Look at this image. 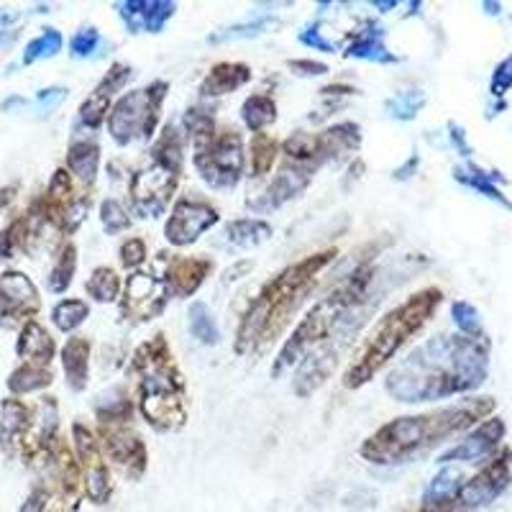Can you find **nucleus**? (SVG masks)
I'll return each mask as SVG.
<instances>
[{
  "label": "nucleus",
  "mask_w": 512,
  "mask_h": 512,
  "mask_svg": "<svg viewBox=\"0 0 512 512\" xmlns=\"http://www.w3.org/2000/svg\"><path fill=\"white\" fill-rule=\"evenodd\" d=\"M336 256L338 249L331 246V249L305 256L300 262H292L280 274H274L241 313L233 351L239 356H246L274 344L282 328L290 323L292 315L305 303V297L318 285L320 274L336 262Z\"/></svg>",
  "instance_id": "7ed1b4c3"
},
{
  "label": "nucleus",
  "mask_w": 512,
  "mask_h": 512,
  "mask_svg": "<svg viewBox=\"0 0 512 512\" xmlns=\"http://www.w3.org/2000/svg\"><path fill=\"white\" fill-rule=\"evenodd\" d=\"M441 303L443 292L438 287H425V290L410 295L405 303L392 308L384 318H379L374 331L369 333L367 344L361 346L356 359L344 372L346 390H359V387L372 382L395 359L397 351L408 344L415 333L423 331L425 323L433 318Z\"/></svg>",
  "instance_id": "423d86ee"
},
{
  "label": "nucleus",
  "mask_w": 512,
  "mask_h": 512,
  "mask_svg": "<svg viewBox=\"0 0 512 512\" xmlns=\"http://www.w3.org/2000/svg\"><path fill=\"white\" fill-rule=\"evenodd\" d=\"M251 269H254V262H241V264H233L231 269H226V272H223V282H236V280H241V277H244L246 272H251Z\"/></svg>",
  "instance_id": "e2e57ef3"
},
{
  "label": "nucleus",
  "mask_w": 512,
  "mask_h": 512,
  "mask_svg": "<svg viewBox=\"0 0 512 512\" xmlns=\"http://www.w3.org/2000/svg\"><path fill=\"white\" fill-rule=\"evenodd\" d=\"M131 77H134V70H131V64L116 62L111 67V70L105 72L103 80L98 82V88H95V90H100V93L111 95V98H113V95H116L118 90H121L128 80H131Z\"/></svg>",
  "instance_id": "3c124183"
},
{
  "label": "nucleus",
  "mask_w": 512,
  "mask_h": 512,
  "mask_svg": "<svg viewBox=\"0 0 512 512\" xmlns=\"http://www.w3.org/2000/svg\"><path fill=\"white\" fill-rule=\"evenodd\" d=\"M495 397H472L431 413L405 415L384 423L359 446V456L374 466L408 464L438 443L472 431L474 425L495 413Z\"/></svg>",
  "instance_id": "f03ea898"
},
{
  "label": "nucleus",
  "mask_w": 512,
  "mask_h": 512,
  "mask_svg": "<svg viewBox=\"0 0 512 512\" xmlns=\"http://www.w3.org/2000/svg\"><path fill=\"white\" fill-rule=\"evenodd\" d=\"M346 57L364 59V62L374 64H397L402 62L397 54H392L384 44V29L377 21H364L359 29L351 34V41L346 44Z\"/></svg>",
  "instance_id": "b1692460"
},
{
  "label": "nucleus",
  "mask_w": 512,
  "mask_h": 512,
  "mask_svg": "<svg viewBox=\"0 0 512 512\" xmlns=\"http://www.w3.org/2000/svg\"><path fill=\"white\" fill-rule=\"evenodd\" d=\"M169 290L164 277H157L152 272H131L123 285L118 310L121 318L128 323H149L159 318L169 303Z\"/></svg>",
  "instance_id": "4468645a"
},
{
  "label": "nucleus",
  "mask_w": 512,
  "mask_h": 512,
  "mask_svg": "<svg viewBox=\"0 0 512 512\" xmlns=\"http://www.w3.org/2000/svg\"><path fill=\"white\" fill-rule=\"evenodd\" d=\"M182 180V169L149 159L144 169L131 177L128 200L139 218H159L175 198L177 185Z\"/></svg>",
  "instance_id": "9b49d317"
},
{
  "label": "nucleus",
  "mask_w": 512,
  "mask_h": 512,
  "mask_svg": "<svg viewBox=\"0 0 512 512\" xmlns=\"http://www.w3.org/2000/svg\"><path fill=\"white\" fill-rule=\"evenodd\" d=\"M361 139H364V136H361V128L359 123L354 121L336 123V126L315 134V152H318L320 167L333 162V159L346 157V154H354L361 146Z\"/></svg>",
  "instance_id": "393cba45"
},
{
  "label": "nucleus",
  "mask_w": 512,
  "mask_h": 512,
  "mask_svg": "<svg viewBox=\"0 0 512 512\" xmlns=\"http://www.w3.org/2000/svg\"><path fill=\"white\" fill-rule=\"evenodd\" d=\"M64 169L75 177L82 185V190H88L98 180L100 169V146L98 141L90 139V136H80L70 144L67 149V159H64Z\"/></svg>",
  "instance_id": "cd10ccee"
},
{
  "label": "nucleus",
  "mask_w": 512,
  "mask_h": 512,
  "mask_svg": "<svg viewBox=\"0 0 512 512\" xmlns=\"http://www.w3.org/2000/svg\"><path fill=\"white\" fill-rule=\"evenodd\" d=\"M423 105H425L423 90H400V93H395L392 98H387L384 111H387V116L390 118H395V121H415Z\"/></svg>",
  "instance_id": "a18cd8bd"
},
{
  "label": "nucleus",
  "mask_w": 512,
  "mask_h": 512,
  "mask_svg": "<svg viewBox=\"0 0 512 512\" xmlns=\"http://www.w3.org/2000/svg\"><path fill=\"white\" fill-rule=\"evenodd\" d=\"M241 121L251 134H264V128L277 121V100L267 93H254L241 105Z\"/></svg>",
  "instance_id": "2f4dec72"
},
{
  "label": "nucleus",
  "mask_w": 512,
  "mask_h": 512,
  "mask_svg": "<svg viewBox=\"0 0 512 512\" xmlns=\"http://www.w3.org/2000/svg\"><path fill=\"white\" fill-rule=\"evenodd\" d=\"M98 443L105 461L128 482H139L149 466V451L139 433L128 425H98Z\"/></svg>",
  "instance_id": "ddd939ff"
},
{
  "label": "nucleus",
  "mask_w": 512,
  "mask_h": 512,
  "mask_svg": "<svg viewBox=\"0 0 512 512\" xmlns=\"http://www.w3.org/2000/svg\"><path fill=\"white\" fill-rule=\"evenodd\" d=\"M418 164H420L418 154H410L408 162L402 164V167H397L395 172H392V177H395V180H410V177H413L415 172H418Z\"/></svg>",
  "instance_id": "680f3d73"
},
{
  "label": "nucleus",
  "mask_w": 512,
  "mask_h": 512,
  "mask_svg": "<svg viewBox=\"0 0 512 512\" xmlns=\"http://www.w3.org/2000/svg\"><path fill=\"white\" fill-rule=\"evenodd\" d=\"M118 256H121V264L131 272H139L141 264L146 262V241L134 236V239H126L118 249Z\"/></svg>",
  "instance_id": "603ef678"
},
{
  "label": "nucleus",
  "mask_w": 512,
  "mask_h": 512,
  "mask_svg": "<svg viewBox=\"0 0 512 512\" xmlns=\"http://www.w3.org/2000/svg\"><path fill=\"white\" fill-rule=\"evenodd\" d=\"M36 200H39V208L49 226L62 233V236H72L90 213L88 190H77L75 177L64 167L54 169L47 192Z\"/></svg>",
  "instance_id": "9d476101"
},
{
  "label": "nucleus",
  "mask_w": 512,
  "mask_h": 512,
  "mask_svg": "<svg viewBox=\"0 0 512 512\" xmlns=\"http://www.w3.org/2000/svg\"><path fill=\"white\" fill-rule=\"evenodd\" d=\"M218 221H221V213L208 200L180 198L172 205V213L164 223V239L177 249H185V246L195 244Z\"/></svg>",
  "instance_id": "dca6fc26"
},
{
  "label": "nucleus",
  "mask_w": 512,
  "mask_h": 512,
  "mask_svg": "<svg viewBox=\"0 0 512 512\" xmlns=\"http://www.w3.org/2000/svg\"><path fill=\"white\" fill-rule=\"evenodd\" d=\"M85 290L95 303H116L121 300V274L113 267H98L85 282Z\"/></svg>",
  "instance_id": "ea45409f"
},
{
  "label": "nucleus",
  "mask_w": 512,
  "mask_h": 512,
  "mask_svg": "<svg viewBox=\"0 0 512 512\" xmlns=\"http://www.w3.org/2000/svg\"><path fill=\"white\" fill-rule=\"evenodd\" d=\"M185 144H187V136L185 131H182V126H177V123H167V126L162 128V134H159L157 141L152 144V149H149V157H152L154 162H162V164H169V167L182 169Z\"/></svg>",
  "instance_id": "7c9ffc66"
},
{
  "label": "nucleus",
  "mask_w": 512,
  "mask_h": 512,
  "mask_svg": "<svg viewBox=\"0 0 512 512\" xmlns=\"http://www.w3.org/2000/svg\"><path fill=\"white\" fill-rule=\"evenodd\" d=\"M47 469L52 472V482L57 487L59 497L70 507L80 505V500L85 497V492H82V472L80 461L75 456V448H72L70 441L57 438Z\"/></svg>",
  "instance_id": "412c9836"
},
{
  "label": "nucleus",
  "mask_w": 512,
  "mask_h": 512,
  "mask_svg": "<svg viewBox=\"0 0 512 512\" xmlns=\"http://www.w3.org/2000/svg\"><path fill=\"white\" fill-rule=\"evenodd\" d=\"M277 24V18L269 16V13H254L249 21L244 24H236L226 31H218V34H210L208 41L210 44H226V41H236V39H254V36L267 34V29Z\"/></svg>",
  "instance_id": "79ce46f5"
},
{
  "label": "nucleus",
  "mask_w": 512,
  "mask_h": 512,
  "mask_svg": "<svg viewBox=\"0 0 512 512\" xmlns=\"http://www.w3.org/2000/svg\"><path fill=\"white\" fill-rule=\"evenodd\" d=\"M52 497L54 489L47 487V484H39V487L31 489L29 497H26L18 512H49L52 510Z\"/></svg>",
  "instance_id": "6e6d98bb"
},
{
  "label": "nucleus",
  "mask_w": 512,
  "mask_h": 512,
  "mask_svg": "<svg viewBox=\"0 0 512 512\" xmlns=\"http://www.w3.org/2000/svg\"><path fill=\"white\" fill-rule=\"evenodd\" d=\"M187 328H190V336L203 346H216L221 341V328L216 323V315L203 300L192 303L190 310H187Z\"/></svg>",
  "instance_id": "e433bc0d"
},
{
  "label": "nucleus",
  "mask_w": 512,
  "mask_h": 512,
  "mask_svg": "<svg viewBox=\"0 0 512 512\" xmlns=\"http://www.w3.org/2000/svg\"><path fill=\"white\" fill-rule=\"evenodd\" d=\"M180 126L182 131H185L187 139H192V146H195V149L208 146L218 134L216 116H213V111H205V108H187Z\"/></svg>",
  "instance_id": "c9c22d12"
},
{
  "label": "nucleus",
  "mask_w": 512,
  "mask_h": 512,
  "mask_svg": "<svg viewBox=\"0 0 512 512\" xmlns=\"http://www.w3.org/2000/svg\"><path fill=\"white\" fill-rule=\"evenodd\" d=\"M512 88V54L502 59L500 64L492 72V82H489V95L497 100H502L507 95V90Z\"/></svg>",
  "instance_id": "5fc2aeb1"
},
{
  "label": "nucleus",
  "mask_w": 512,
  "mask_h": 512,
  "mask_svg": "<svg viewBox=\"0 0 512 512\" xmlns=\"http://www.w3.org/2000/svg\"><path fill=\"white\" fill-rule=\"evenodd\" d=\"M16 354L24 364H34V367H49L57 356V341L52 333L41 326L39 320H29L21 331H18Z\"/></svg>",
  "instance_id": "a878e982"
},
{
  "label": "nucleus",
  "mask_w": 512,
  "mask_h": 512,
  "mask_svg": "<svg viewBox=\"0 0 512 512\" xmlns=\"http://www.w3.org/2000/svg\"><path fill=\"white\" fill-rule=\"evenodd\" d=\"M67 93H70V90L64 88V85L44 88V90H39V93H36L34 105H36V108H39L41 113H49V111H54V108H57V105L62 103L64 98H67Z\"/></svg>",
  "instance_id": "13d9d810"
},
{
  "label": "nucleus",
  "mask_w": 512,
  "mask_h": 512,
  "mask_svg": "<svg viewBox=\"0 0 512 512\" xmlns=\"http://www.w3.org/2000/svg\"><path fill=\"white\" fill-rule=\"evenodd\" d=\"M287 70H292L300 77H320L328 75V64L315 62V59H290V62H287Z\"/></svg>",
  "instance_id": "bf43d9fd"
},
{
  "label": "nucleus",
  "mask_w": 512,
  "mask_h": 512,
  "mask_svg": "<svg viewBox=\"0 0 512 512\" xmlns=\"http://www.w3.org/2000/svg\"><path fill=\"white\" fill-rule=\"evenodd\" d=\"M454 180L464 187H472L479 195H484L492 203L502 205L505 210H512V200L507 195H502L500 185H507V177L500 172H492V169H484L474 162H466L454 167Z\"/></svg>",
  "instance_id": "bb28decb"
},
{
  "label": "nucleus",
  "mask_w": 512,
  "mask_h": 512,
  "mask_svg": "<svg viewBox=\"0 0 512 512\" xmlns=\"http://www.w3.org/2000/svg\"><path fill=\"white\" fill-rule=\"evenodd\" d=\"M372 282L374 267L361 262L323 300H318L308 310V315L297 323L292 336L287 338L285 346L280 349V356L274 359L272 377L277 379L287 369L297 367L310 351L318 349L320 344H326L328 338L338 336V333L354 336L364 326V320H367L369 308H361V303L367 300Z\"/></svg>",
  "instance_id": "20e7f679"
},
{
  "label": "nucleus",
  "mask_w": 512,
  "mask_h": 512,
  "mask_svg": "<svg viewBox=\"0 0 512 512\" xmlns=\"http://www.w3.org/2000/svg\"><path fill=\"white\" fill-rule=\"evenodd\" d=\"M41 310V295L29 274L6 269L0 274V326L6 331L21 328L36 320Z\"/></svg>",
  "instance_id": "2eb2a0df"
},
{
  "label": "nucleus",
  "mask_w": 512,
  "mask_h": 512,
  "mask_svg": "<svg viewBox=\"0 0 512 512\" xmlns=\"http://www.w3.org/2000/svg\"><path fill=\"white\" fill-rule=\"evenodd\" d=\"M512 484V451L500 448L474 477H466L456 495L441 505H420L418 512H477L492 505Z\"/></svg>",
  "instance_id": "6e6552de"
},
{
  "label": "nucleus",
  "mask_w": 512,
  "mask_h": 512,
  "mask_svg": "<svg viewBox=\"0 0 512 512\" xmlns=\"http://www.w3.org/2000/svg\"><path fill=\"white\" fill-rule=\"evenodd\" d=\"M77 272V246L72 241H64L57 251V259H54V267L47 277V287L57 295L67 292V287L72 285Z\"/></svg>",
  "instance_id": "58836bf2"
},
{
  "label": "nucleus",
  "mask_w": 512,
  "mask_h": 512,
  "mask_svg": "<svg viewBox=\"0 0 512 512\" xmlns=\"http://www.w3.org/2000/svg\"><path fill=\"white\" fill-rule=\"evenodd\" d=\"M134 400L123 395L121 390L103 392L95 402V415H98L100 425H128L134 420Z\"/></svg>",
  "instance_id": "473e14b6"
},
{
  "label": "nucleus",
  "mask_w": 512,
  "mask_h": 512,
  "mask_svg": "<svg viewBox=\"0 0 512 512\" xmlns=\"http://www.w3.org/2000/svg\"><path fill=\"white\" fill-rule=\"evenodd\" d=\"M90 318V305L80 297H64L54 305L52 310V323L57 326V331L72 333Z\"/></svg>",
  "instance_id": "a19ab883"
},
{
  "label": "nucleus",
  "mask_w": 512,
  "mask_h": 512,
  "mask_svg": "<svg viewBox=\"0 0 512 512\" xmlns=\"http://www.w3.org/2000/svg\"><path fill=\"white\" fill-rule=\"evenodd\" d=\"M72 448H75V456L80 461L82 492H85V497L93 505H108L113 497L111 466H108L103 451H100L95 431H90L82 420L72 425Z\"/></svg>",
  "instance_id": "f8f14e48"
},
{
  "label": "nucleus",
  "mask_w": 512,
  "mask_h": 512,
  "mask_svg": "<svg viewBox=\"0 0 512 512\" xmlns=\"http://www.w3.org/2000/svg\"><path fill=\"white\" fill-rule=\"evenodd\" d=\"M21 29H24V13L16 8H0V49L13 47Z\"/></svg>",
  "instance_id": "8fccbe9b"
},
{
  "label": "nucleus",
  "mask_w": 512,
  "mask_h": 512,
  "mask_svg": "<svg viewBox=\"0 0 512 512\" xmlns=\"http://www.w3.org/2000/svg\"><path fill=\"white\" fill-rule=\"evenodd\" d=\"M103 47V36L93 26H82L80 31H75V36L70 39V54L77 59L93 57L98 49Z\"/></svg>",
  "instance_id": "09e8293b"
},
{
  "label": "nucleus",
  "mask_w": 512,
  "mask_h": 512,
  "mask_svg": "<svg viewBox=\"0 0 512 512\" xmlns=\"http://www.w3.org/2000/svg\"><path fill=\"white\" fill-rule=\"evenodd\" d=\"M16 190H18V185H8V187H3V190H0V210L6 208V205L11 203L13 198H16Z\"/></svg>",
  "instance_id": "0e129e2a"
},
{
  "label": "nucleus",
  "mask_w": 512,
  "mask_h": 512,
  "mask_svg": "<svg viewBox=\"0 0 512 512\" xmlns=\"http://www.w3.org/2000/svg\"><path fill=\"white\" fill-rule=\"evenodd\" d=\"M34 410L18 397H8L0 405V451L6 456H18L31 428Z\"/></svg>",
  "instance_id": "5701e85b"
},
{
  "label": "nucleus",
  "mask_w": 512,
  "mask_h": 512,
  "mask_svg": "<svg viewBox=\"0 0 512 512\" xmlns=\"http://www.w3.org/2000/svg\"><path fill=\"white\" fill-rule=\"evenodd\" d=\"M131 374L136 377V405L141 418L159 433H175L185 428V377L164 333L136 346L131 356Z\"/></svg>",
  "instance_id": "39448f33"
},
{
  "label": "nucleus",
  "mask_w": 512,
  "mask_h": 512,
  "mask_svg": "<svg viewBox=\"0 0 512 512\" xmlns=\"http://www.w3.org/2000/svg\"><path fill=\"white\" fill-rule=\"evenodd\" d=\"M169 93L167 80H154L149 85L131 93H123L111 105V113L105 118L108 134L118 146L141 144L152 141L157 134L159 118H162V105Z\"/></svg>",
  "instance_id": "0eeeda50"
},
{
  "label": "nucleus",
  "mask_w": 512,
  "mask_h": 512,
  "mask_svg": "<svg viewBox=\"0 0 512 512\" xmlns=\"http://www.w3.org/2000/svg\"><path fill=\"white\" fill-rule=\"evenodd\" d=\"M451 318H454V323H456V328H459L461 336H472V338L487 336V333H484V326H482V315H479V310L474 308L472 303H466V300H456V303L451 305Z\"/></svg>",
  "instance_id": "de8ad7c7"
},
{
  "label": "nucleus",
  "mask_w": 512,
  "mask_h": 512,
  "mask_svg": "<svg viewBox=\"0 0 512 512\" xmlns=\"http://www.w3.org/2000/svg\"><path fill=\"white\" fill-rule=\"evenodd\" d=\"M21 105H26V100L24 98H8V100H3V105H0V108H3V113H11V111H16V108H21Z\"/></svg>",
  "instance_id": "69168bd1"
},
{
  "label": "nucleus",
  "mask_w": 512,
  "mask_h": 512,
  "mask_svg": "<svg viewBox=\"0 0 512 512\" xmlns=\"http://www.w3.org/2000/svg\"><path fill=\"white\" fill-rule=\"evenodd\" d=\"M354 95H359V90L351 88V85H341V82H338V85H326V88L320 90V98L328 103V108H326V113H323V116H331L338 105L344 103L346 98H354Z\"/></svg>",
  "instance_id": "4d7b16f0"
},
{
  "label": "nucleus",
  "mask_w": 512,
  "mask_h": 512,
  "mask_svg": "<svg viewBox=\"0 0 512 512\" xmlns=\"http://www.w3.org/2000/svg\"><path fill=\"white\" fill-rule=\"evenodd\" d=\"M446 128H448V141H451V146H454L456 152H459L464 159L472 157L474 149H472V146H469V141H466V131H464V128H461L456 121L448 123Z\"/></svg>",
  "instance_id": "052dcab7"
},
{
  "label": "nucleus",
  "mask_w": 512,
  "mask_h": 512,
  "mask_svg": "<svg viewBox=\"0 0 512 512\" xmlns=\"http://www.w3.org/2000/svg\"><path fill=\"white\" fill-rule=\"evenodd\" d=\"M113 8L131 34H159L177 13L172 0H121Z\"/></svg>",
  "instance_id": "aec40b11"
},
{
  "label": "nucleus",
  "mask_w": 512,
  "mask_h": 512,
  "mask_svg": "<svg viewBox=\"0 0 512 512\" xmlns=\"http://www.w3.org/2000/svg\"><path fill=\"white\" fill-rule=\"evenodd\" d=\"M313 175L315 167H310V164H297L285 159L277 177L267 185V190L259 198L249 200V208L256 210V213H272V210L282 208V205H287L308 190Z\"/></svg>",
  "instance_id": "6ab92c4d"
},
{
  "label": "nucleus",
  "mask_w": 512,
  "mask_h": 512,
  "mask_svg": "<svg viewBox=\"0 0 512 512\" xmlns=\"http://www.w3.org/2000/svg\"><path fill=\"white\" fill-rule=\"evenodd\" d=\"M246 152L241 134L223 128L203 149H195V169L210 190H233L244 177Z\"/></svg>",
  "instance_id": "1a4fd4ad"
},
{
  "label": "nucleus",
  "mask_w": 512,
  "mask_h": 512,
  "mask_svg": "<svg viewBox=\"0 0 512 512\" xmlns=\"http://www.w3.org/2000/svg\"><path fill=\"white\" fill-rule=\"evenodd\" d=\"M216 264L208 256H175L169 262L164 282L172 297H190L205 285Z\"/></svg>",
  "instance_id": "4be33fe9"
},
{
  "label": "nucleus",
  "mask_w": 512,
  "mask_h": 512,
  "mask_svg": "<svg viewBox=\"0 0 512 512\" xmlns=\"http://www.w3.org/2000/svg\"><path fill=\"white\" fill-rule=\"evenodd\" d=\"M64 47V36L59 34L57 29H44L36 39H31L24 49V57H21V64H36L41 59H52L62 52Z\"/></svg>",
  "instance_id": "c03bdc74"
},
{
  "label": "nucleus",
  "mask_w": 512,
  "mask_h": 512,
  "mask_svg": "<svg viewBox=\"0 0 512 512\" xmlns=\"http://www.w3.org/2000/svg\"><path fill=\"white\" fill-rule=\"evenodd\" d=\"M282 146L280 141L274 139L269 134H254L249 141V164H251V175L254 177H264L272 172V167L280 159Z\"/></svg>",
  "instance_id": "4c0bfd02"
},
{
  "label": "nucleus",
  "mask_w": 512,
  "mask_h": 512,
  "mask_svg": "<svg viewBox=\"0 0 512 512\" xmlns=\"http://www.w3.org/2000/svg\"><path fill=\"white\" fill-rule=\"evenodd\" d=\"M482 11L487 13V16H500V13H502V3H492V0H484Z\"/></svg>",
  "instance_id": "774afa93"
},
{
  "label": "nucleus",
  "mask_w": 512,
  "mask_h": 512,
  "mask_svg": "<svg viewBox=\"0 0 512 512\" xmlns=\"http://www.w3.org/2000/svg\"><path fill=\"white\" fill-rule=\"evenodd\" d=\"M372 6L379 8L382 13H387V11H392V8H400V0H374Z\"/></svg>",
  "instance_id": "338daca9"
},
{
  "label": "nucleus",
  "mask_w": 512,
  "mask_h": 512,
  "mask_svg": "<svg viewBox=\"0 0 512 512\" xmlns=\"http://www.w3.org/2000/svg\"><path fill=\"white\" fill-rule=\"evenodd\" d=\"M251 82V67L244 62H218L210 67L205 80L200 82V95L203 98H223V95L236 93L239 88Z\"/></svg>",
  "instance_id": "c85d7f7f"
},
{
  "label": "nucleus",
  "mask_w": 512,
  "mask_h": 512,
  "mask_svg": "<svg viewBox=\"0 0 512 512\" xmlns=\"http://www.w3.org/2000/svg\"><path fill=\"white\" fill-rule=\"evenodd\" d=\"M226 239L239 249H254L272 239V226L262 218H236L226 223Z\"/></svg>",
  "instance_id": "f704fd0d"
},
{
  "label": "nucleus",
  "mask_w": 512,
  "mask_h": 512,
  "mask_svg": "<svg viewBox=\"0 0 512 512\" xmlns=\"http://www.w3.org/2000/svg\"><path fill=\"white\" fill-rule=\"evenodd\" d=\"M54 382V374L49 367H34V364H21L8 374V392L11 397H24L31 392L47 390L49 384Z\"/></svg>",
  "instance_id": "72a5a7b5"
},
{
  "label": "nucleus",
  "mask_w": 512,
  "mask_h": 512,
  "mask_svg": "<svg viewBox=\"0 0 512 512\" xmlns=\"http://www.w3.org/2000/svg\"><path fill=\"white\" fill-rule=\"evenodd\" d=\"M505 433V420L497 418V415H489L487 420L474 425L472 431L466 433L456 446L443 451L438 464H479L484 459H492L500 451L502 441H505Z\"/></svg>",
  "instance_id": "f3484780"
},
{
  "label": "nucleus",
  "mask_w": 512,
  "mask_h": 512,
  "mask_svg": "<svg viewBox=\"0 0 512 512\" xmlns=\"http://www.w3.org/2000/svg\"><path fill=\"white\" fill-rule=\"evenodd\" d=\"M297 41H300L303 47L320 49V52H326V54H336V44L323 36L318 21H310V24H305L303 29H300V34H297Z\"/></svg>",
  "instance_id": "864d4df0"
},
{
  "label": "nucleus",
  "mask_w": 512,
  "mask_h": 512,
  "mask_svg": "<svg viewBox=\"0 0 512 512\" xmlns=\"http://www.w3.org/2000/svg\"><path fill=\"white\" fill-rule=\"evenodd\" d=\"M90 351H93V344L82 336H72L70 341L62 346V369L64 377H67V387H70L72 392L88 390Z\"/></svg>",
  "instance_id": "c756f323"
},
{
  "label": "nucleus",
  "mask_w": 512,
  "mask_h": 512,
  "mask_svg": "<svg viewBox=\"0 0 512 512\" xmlns=\"http://www.w3.org/2000/svg\"><path fill=\"white\" fill-rule=\"evenodd\" d=\"M100 226H103L105 233H111V236H118L121 231H128L134 218L123 208V203H118L116 198H105L100 203Z\"/></svg>",
  "instance_id": "49530a36"
},
{
  "label": "nucleus",
  "mask_w": 512,
  "mask_h": 512,
  "mask_svg": "<svg viewBox=\"0 0 512 512\" xmlns=\"http://www.w3.org/2000/svg\"><path fill=\"white\" fill-rule=\"evenodd\" d=\"M113 98L111 95L100 93V90H93L88 98L82 100L80 111H77V128H85V131H98L105 123L108 113H111Z\"/></svg>",
  "instance_id": "37998d69"
},
{
  "label": "nucleus",
  "mask_w": 512,
  "mask_h": 512,
  "mask_svg": "<svg viewBox=\"0 0 512 512\" xmlns=\"http://www.w3.org/2000/svg\"><path fill=\"white\" fill-rule=\"evenodd\" d=\"M489 374V338L438 333L387 374L384 390L397 402H433L479 390Z\"/></svg>",
  "instance_id": "f257e3e1"
},
{
  "label": "nucleus",
  "mask_w": 512,
  "mask_h": 512,
  "mask_svg": "<svg viewBox=\"0 0 512 512\" xmlns=\"http://www.w3.org/2000/svg\"><path fill=\"white\" fill-rule=\"evenodd\" d=\"M351 341V336L346 333H338V336L328 338L326 344H320L318 349L310 351L300 364H297L295 382H292V390L300 397H310L320 384H326L328 377L338 369V361L344 354L346 344Z\"/></svg>",
  "instance_id": "a211bd4d"
}]
</instances>
